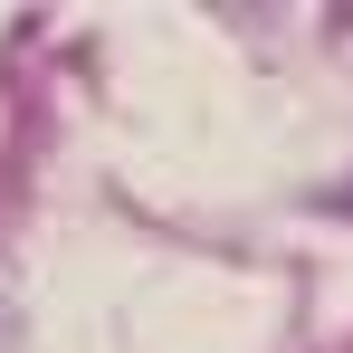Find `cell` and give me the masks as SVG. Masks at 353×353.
Here are the masks:
<instances>
[{"mask_svg": "<svg viewBox=\"0 0 353 353\" xmlns=\"http://www.w3.org/2000/svg\"><path fill=\"white\" fill-rule=\"evenodd\" d=\"M334 201H344V210H353V191H334Z\"/></svg>", "mask_w": 353, "mask_h": 353, "instance_id": "1", "label": "cell"}]
</instances>
